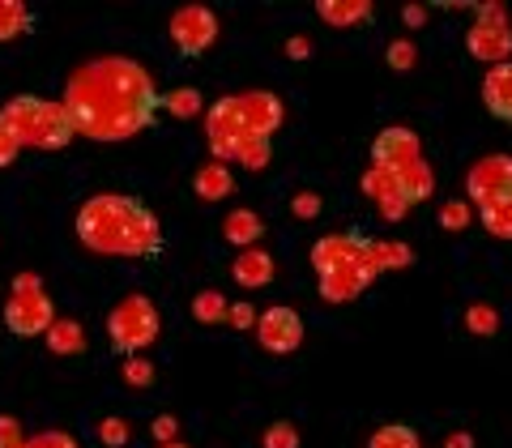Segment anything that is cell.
<instances>
[{"label": "cell", "instance_id": "3", "mask_svg": "<svg viewBox=\"0 0 512 448\" xmlns=\"http://www.w3.org/2000/svg\"><path fill=\"white\" fill-rule=\"evenodd\" d=\"M278 128H282V99L269 90H239V94H227V99H218L210 111H205V141H210V154L227 167L248 137L274 141Z\"/></svg>", "mask_w": 512, "mask_h": 448}, {"label": "cell", "instance_id": "31", "mask_svg": "<svg viewBox=\"0 0 512 448\" xmlns=\"http://www.w3.org/2000/svg\"><path fill=\"white\" fill-rule=\"evenodd\" d=\"M384 56H389V69L406 73V69H414V56H419V52H414L410 39H397V43H389V52H384Z\"/></svg>", "mask_w": 512, "mask_h": 448}, {"label": "cell", "instance_id": "38", "mask_svg": "<svg viewBox=\"0 0 512 448\" xmlns=\"http://www.w3.org/2000/svg\"><path fill=\"white\" fill-rule=\"evenodd\" d=\"M291 210H295V218H316L320 214V197L316 192H299V197L291 201Z\"/></svg>", "mask_w": 512, "mask_h": 448}, {"label": "cell", "instance_id": "33", "mask_svg": "<svg viewBox=\"0 0 512 448\" xmlns=\"http://www.w3.org/2000/svg\"><path fill=\"white\" fill-rule=\"evenodd\" d=\"M30 436H22V423L13 414H0V448H26Z\"/></svg>", "mask_w": 512, "mask_h": 448}, {"label": "cell", "instance_id": "2", "mask_svg": "<svg viewBox=\"0 0 512 448\" xmlns=\"http://www.w3.org/2000/svg\"><path fill=\"white\" fill-rule=\"evenodd\" d=\"M77 239L99 256H133L154 261L163 252V222L141 197L128 192H94L77 210Z\"/></svg>", "mask_w": 512, "mask_h": 448}, {"label": "cell", "instance_id": "23", "mask_svg": "<svg viewBox=\"0 0 512 448\" xmlns=\"http://www.w3.org/2000/svg\"><path fill=\"white\" fill-rule=\"evenodd\" d=\"M367 448H423V444L410 423H384V427H376V436L367 440Z\"/></svg>", "mask_w": 512, "mask_h": 448}, {"label": "cell", "instance_id": "28", "mask_svg": "<svg viewBox=\"0 0 512 448\" xmlns=\"http://www.w3.org/2000/svg\"><path fill=\"white\" fill-rule=\"evenodd\" d=\"M261 448H299V427H295V423H286V419L269 423V427H265V436H261Z\"/></svg>", "mask_w": 512, "mask_h": 448}, {"label": "cell", "instance_id": "21", "mask_svg": "<svg viewBox=\"0 0 512 448\" xmlns=\"http://www.w3.org/2000/svg\"><path fill=\"white\" fill-rule=\"evenodd\" d=\"M47 346H52V355H82L86 350V329L77 325V320L60 316L52 329H47Z\"/></svg>", "mask_w": 512, "mask_h": 448}, {"label": "cell", "instance_id": "40", "mask_svg": "<svg viewBox=\"0 0 512 448\" xmlns=\"http://www.w3.org/2000/svg\"><path fill=\"white\" fill-rule=\"evenodd\" d=\"M444 448H474V436H470V431H448Z\"/></svg>", "mask_w": 512, "mask_h": 448}, {"label": "cell", "instance_id": "20", "mask_svg": "<svg viewBox=\"0 0 512 448\" xmlns=\"http://www.w3.org/2000/svg\"><path fill=\"white\" fill-rule=\"evenodd\" d=\"M30 30H35V13L26 0H0V43L30 35Z\"/></svg>", "mask_w": 512, "mask_h": 448}, {"label": "cell", "instance_id": "15", "mask_svg": "<svg viewBox=\"0 0 512 448\" xmlns=\"http://www.w3.org/2000/svg\"><path fill=\"white\" fill-rule=\"evenodd\" d=\"M483 107L491 111L495 120L512 124V60L487 69V77H483Z\"/></svg>", "mask_w": 512, "mask_h": 448}, {"label": "cell", "instance_id": "34", "mask_svg": "<svg viewBox=\"0 0 512 448\" xmlns=\"http://www.w3.org/2000/svg\"><path fill=\"white\" fill-rule=\"evenodd\" d=\"M26 448H77V440L69 431H39V436H30Z\"/></svg>", "mask_w": 512, "mask_h": 448}, {"label": "cell", "instance_id": "8", "mask_svg": "<svg viewBox=\"0 0 512 448\" xmlns=\"http://www.w3.org/2000/svg\"><path fill=\"white\" fill-rule=\"evenodd\" d=\"M167 35H171L180 56H205L218 39V18H214L210 5H184V9L171 13Z\"/></svg>", "mask_w": 512, "mask_h": 448}, {"label": "cell", "instance_id": "19", "mask_svg": "<svg viewBox=\"0 0 512 448\" xmlns=\"http://www.w3.org/2000/svg\"><path fill=\"white\" fill-rule=\"evenodd\" d=\"M393 175H397V184H402L410 205H419V201H427L431 192H436V171H431L427 158H423V163H410L406 171H393Z\"/></svg>", "mask_w": 512, "mask_h": 448}, {"label": "cell", "instance_id": "24", "mask_svg": "<svg viewBox=\"0 0 512 448\" xmlns=\"http://www.w3.org/2000/svg\"><path fill=\"white\" fill-rule=\"evenodd\" d=\"M163 107L171 111L175 120H192V116H201V111H210L201 103V90H192V86H180V90L163 94Z\"/></svg>", "mask_w": 512, "mask_h": 448}, {"label": "cell", "instance_id": "36", "mask_svg": "<svg viewBox=\"0 0 512 448\" xmlns=\"http://www.w3.org/2000/svg\"><path fill=\"white\" fill-rule=\"evenodd\" d=\"M256 320H261V316L252 312V303H244V299H239V303H231V316H227V325H235L239 333H248V329H256Z\"/></svg>", "mask_w": 512, "mask_h": 448}, {"label": "cell", "instance_id": "7", "mask_svg": "<svg viewBox=\"0 0 512 448\" xmlns=\"http://www.w3.org/2000/svg\"><path fill=\"white\" fill-rule=\"evenodd\" d=\"M56 303L43 291L39 274H18L13 278V291L5 303V329L13 338H47V329L56 325Z\"/></svg>", "mask_w": 512, "mask_h": 448}, {"label": "cell", "instance_id": "14", "mask_svg": "<svg viewBox=\"0 0 512 448\" xmlns=\"http://www.w3.org/2000/svg\"><path fill=\"white\" fill-rule=\"evenodd\" d=\"M231 274L244 291H261V286L274 282V256H269L265 248H244V252H235Z\"/></svg>", "mask_w": 512, "mask_h": 448}, {"label": "cell", "instance_id": "22", "mask_svg": "<svg viewBox=\"0 0 512 448\" xmlns=\"http://www.w3.org/2000/svg\"><path fill=\"white\" fill-rule=\"evenodd\" d=\"M478 218H483V231L491 239H512V197H500L478 210Z\"/></svg>", "mask_w": 512, "mask_h": 448}, {"label": "cell", "instance_id": "6", "mask_svg": "<svg viewBox=\"0 0 512 448\" xmlns=\"http://www.w3.org/2000/svg\"><path fill=\"white\" fill-rule=\"evenodd\" d=\"M158 333H163V316H158L154 299L146 295H124L116 308L107 312V342L116 355H141L146 346L158 342Z\"/></svg>", "mask_w": 512, "mask_h": 448}, {"label": "cell", "instance_id": "32", "mask_svg": "<svg viewBox=\"0 0 512 448\" xmlns=\"http://www.w3.org/2000/svg\"><path fill=\"white\" fill-rule=\"evenodd\" d=\"M99 440H103L107 448H124V444H128V423L111 414V419L99 423Z\"/></svg>", "mask_w": 512, "mask_h": 448}, {"label": "cell", "instance_id": "13", "mask_svg": "<svg viewBox=\"0 0 512 448\" xmlns=\"http://www.w3.org/2000/svg\"><path fill=\"white\" fill-rule=\"evenodd\" d=\"M466 47H470L474 60L487 64V69L508 64V56H512V26L508 22H474L466 30Z\"/></svg>", "mask_w": 512, "mask_h": 448}, {"label": "cell", "instance_id": "37", "mask_svg": "<svg viewBox=\"0 0 512 448\" xmlns=\"http://www.w3.org/2000/svg\"><path fill=\"white\" fill-rule=\"evenodd\" d=\"M150 431H154L158 444H171L175 436H180V423H175V414H158V419L150 423Z\"/></svg>", "mask_w": 512, "mask_h": 448}, {"label": "cell", "instance_id": "18", "mask_svg": "<svg viewBox=\"0 0 512 448\" xmlns=\"http://www.w3.org/2000/svg\"><path fill=\"white\" fill-rule=\"evenodd\" d=\"M261 235H265V218L256 214V210H231L227 222H222V239L235 244L239 252L256 248V244H261Z\"/></svg>", "mask_w": 512, "mask_h": 448}, {"label": "cell", "instance_id": "25", "mask_svg": "<svg viewBox=\"0 0 512 448\" xmlns=\"http://www.w3.org/2000/svg\"><path fill=\"white\" fill-rule=\"evenodd\" d=\"M372 261L384 274V269H406L414 261V252L406 244H397V239H372Z\"/></svg>", "mask_w": 512, "mask_h": 448}, {"label": "cell", "instance_id": "11", "mask_svg": "<svg viewBox=\"0 0 512 448\" xmlns=\"http://www.w3.org/2000/svg\"><path fill=\"white\" fill-rule=\"evenodd\" d=\"M410 163H423V141L410 133V128L393 124L372 141V167L384 171H406Z\"/></svg>", "mask_w": 512, "mask_h": 448}, {"label": "cell", "instance_id": "4", "mask_svg": "<svg viewBox=\"0 0 512 448\" xmlns=\"http://www.w3.org/2000/svg\"><path fill=\"white\" fill-rule=\"evenodd\" d=\"M312 269H316L320 299H329V303L359 299L367 286L380 278V269L372 261V239L359 235V231L316 239L312 244Z\"/></svg>", "mask_w": 512, "mask_h": 448}, {"label": "cell", "instance_id": "1", "mask_svg": "<svg viewBox=\"0 0 512 448\" xmlns=\"http://www.w3.org/2000/svg\"><path fill=\"white\" fill-rule=\"evenodd\" d=\"M60 103L69 107L77 133L90 141H128L154 124L163 111V94L146 64L128 56H99L69 73Z\"/></svg>", "mask_w": 512, "mask_h": 448}, {"label": "cell", "instance_id": "29", "mask_svg": "<svg viewBox=\"0 0 512 448\" xmlns=\"http://www.w3.org/2000/svg\"><path fill=\"white\" fill-rule=\"evenodd\" d=\"M440 227L444 231H466L470 227V205L461 201V197L457 201H444L440 205Z\"/></svg>", "mask_w": 512, "mask_h": 448}, {"label": "cell", "instance_id": "17", "mask_svg": "<svg viewBox=\"0 0 512 448\" xmlns=\"http://www.w3.org/2000/svg\"><path fill=\"white\" fill-rule=\"evenodd\" d=\"M192 192L205 201V205H214V201H222V197H231L235 192V175H231V167L227 163H205L197 175H192Z\"/></svg>", "mask_w": 512, "mask_h": 448}, {"label": "cell", "instance_id": "12", "mask_svg": "<svg viewBox=\"0 0 512 448\" xmlns=\"http://www.w3.org/2000/svg\"><path fill=\"white\" fill-rule=\"evenodd\" d=\"M359 188H363V197H372V205L380 210L384 222H402V218L410 214V201H406V192H402V184H397L393 171L367 167L363 180H359Z\"/></svg>", "mask_w": 512, "mask_h": 448}, {"label": "cell", "instance_id": "5", "mask_svg": "<svg viewBox=\"0 0 512 448\" xmlns=\"http://www.w3.org/2000/svg\"><path fill=\"white\" fill-rule=\"evenodd\" d=\"M0 120L9 124V133L30 150H64L77 137V124L69 107L60 99H39V94H18L0 107Z\"/></svg>", "mask_w": 512, "mask_h": 448}, {"label": "cell", "instance_id": "35", "mask_svg": "<svg viewBox=\"0 0 512 448\" xmlns=\"http://www.w3.org/2000/svg\"><path fill=\"white\" fill-rule=\"evenodd\" d=\"M18 150H22V141L9 133L5 120H0V171H5L9 163H18Z\"/></svg>", "mask_w": 512, "mask_h": 448}, {"label": "cell", "instance_id": "27", "mask_svg": "<svg viewBox=\"0 0 512 448\" xmlns=\"http://www.w3.org/2000/svg\"><path fill=\"white\" fill-rule=\"evenodd\" d=\"M466 329L474 338H495V333H500V312H495L491 303H474L466 312Z\"/></svg>", "mask_w": 512, "mask_h": 448}, {"label": "cell", "instance_id": "42", "mask_svg": "<svg viewBox=\"0 0 512 448\" xmlns=\"http://www.w3.org/2000/svg\"><path fill=\"white\" fill-rule=\"evenodd\" d=\"M158 448H188V444H180V440H171V444H158Z\"/></svg>", "mask_w": 512, "mask_h": 448}, {"label": "cell", "instance_id": "16", "mask_svg": "<svg viewBox=\"0 0 512 448\" xmlns=\"http://www.w3.org/2000/svg\"><path fill=\"white\" fill-rule=\"evenodd\" d=\"M316 13H320V22H325V26L350 30V26H367V22H372L376 5H372V0H320Z\"/></svg>", "mask_w": 512, "mask_h": 448}, {"label": "cell", "instance_id": "30", "mask_svg": "<svg viewBox=\"0 0 512 448\" xmlns=\"http://www.w3.org/2000/svg\"><path fill=\"white\" fill-rule=\"evenodd\" d=\"M124 384H133V389H146V384H154V363L133 355V359L124 363Z\"/></svg>", "mask_w": 512, "mask_h": 448}, {"label": "cell", "instance_id": "9", "mask_svg": "<svg viewBox=\"0 0 512 448\" xmlns=\"http://www.w3.org/2000/svg\"><path fill=\"white\" fill-rule=\"evenodd\" d=\"M252 333L269 355H295V350L303 346V316L295 308H286V303H274V308L261 312Z\"/></svg>", "mask_w": 512, "mask_h": 448}, {"label": "cell", "instance_id": "26", "mask_svg": "<svg viewBox=\"0 0 512 448\" xmlns=\"http://www.w3.org/2000/svg\"><path fill=\"white\" fill-rule=\"evenodd\" d=\"M192 316H197L201 325H222V320L231 316V303L222 299V291H201L192 299Z\"/></svg>", "mask_w": 512, "mask_h": 448}, {"label": "cell", "instance_id": "41", "mask_svg": "<svg viewBox=\"0 0 512 448\" xmlns=\"http://www.w3.org/2000/svg\"><path fill=\"white\" fill-rule=\"evenodd\" d=\"M308 52H312V47H308V39H291V43H286V56H295V60H303Z\"/></svg>", "mask_w": 512, "mask_h": 448}, {"label": "cell", "instance_id": "39", "mask_svg": "<svg viewBox=\"0 0 512 448\" xmlns=\"http://www.w3.org/2000/svg\"><path fill=\"white\" fill-rule=\"evenodd\" d=\"M402 22H406L410 30H419V26L427 22V9H423V5H406V9H402Z\"/></svg>", "mask_w": 512, "mask_h": 448}, {"label": "cell", "instance_id": "10", "mask_svg": "<svg viewBox=\"0 0 512 448\" xmlns=\"http://www.w3.org/2000/svg\"><path fill=\"white\" fill-rule=\"evenodd\" d=\"M466 192L470 201L483 210V205L500 201V197H512V154H487L478 158L466 175Z\"/></svg>", "mask_w": 512, "mask_h": 448}]
</instances>
